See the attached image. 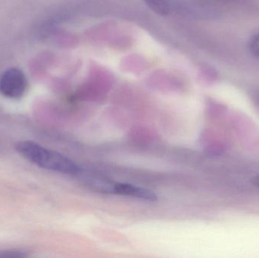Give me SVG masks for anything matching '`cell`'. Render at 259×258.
I'll return each instance as SVG.
<instances>
[{"label":"cell","mask_w":259,"mask_h":258,"mask_svg":"<svg viewBox=\"0 0 259 258\" xmlns=\"http://www.w3.org/2000/svg\"><path fill=\"white\" fill-rule=\"evenodd\" d=\"M15 149L30 163L44 169L65 174H77L80 167L65 156L47 149L33 141L17 142Z\"/></svg>","instance_id":"cell-1"},{"label":"cell","mask_w":259,"mask_h":258,"mask_svg":"<svg viewBox=\"0 0 259 258\" xmlns=\"http://www.w3.org/2000/svg\"><path fill=\"white\" fill-rule=\"evenodd\" d=\"M27 86L28 83L25 74L19 68L6 70L0 78V92L7 98H21L25 94Z\"/></svg>","instance_id":"cell-2"},{"label":"cell","mask_w":259,"mask_h":258,"mask_svg":"<svg viewBox=\"0 0 259 258\" xmlns=\"http://www.w3.org/2000/svg\"><path fill=\"white\" fill-rule=\"evenodd\" d=\"M76 175H78L82 181L90 187L92 188L94 190L103 192V193H115L116 183L108 180L103 176L89 172L81 168L79 170L78 173Z\"/></svg>","instance_id":"cell-3"},{"label":"cell","mask_w":259,"mask_h":258,"mask_svg":"<svg viewBox=\"0 0 259 258\" xmlns=\"http://www.w3.org/2000/svg\"><path fill=\"white\" fill-rule=\"evenodd\" d=\"M115 194L134 197L146 201H155L158 199V196L153 191L127 183H116Z\"/></svg>","instance_id":"cell-4"},{"label":"cell","mask_w":259,"mask_h":258,"mask_svg":"<svg viewBox=\"0 0 259 258\" xmlns=\"http://www.w3.org/2000/svg\"><path fill=\"white\" fill-rule=\"evenodd\" d=\"M146 6L157 15L165 16L170 12L168 0H143Z\"/></svg>","instance_id":"cell-5"},{"label":"cell","mask_w":259,"mask_h":258,"mask_svg":"<svg viewBox=\"0 0 259 258\" xmlns=\"http://www.w3.org/2000/svg\"><path fill=\"white\" fill-rule=\"evenodd\" d=\"M249 48L252 56L259 59V32L251 38L249 42Z\"/></svg>","instance_id":"cell-6"},{"label":"cell","mask_w":259,"mask_h":258,"mask_svg":"<svg viewBox=\"0 0 259 258\" xmlns=\"http://www.w3.org/2000/svg\"><path fill=\"white\" fill-rule=\"evenodd\" d=\"M28 257L26 252L20 250H6L0 251V257Z\"/></svg>","instance_id":"cell-7"},{"label":"cell","mask_w":259,"mask_h":258,"mask_svg":"<svg viewBox=\"0 0 259 258\" xmlns=\"http://www.w3.org/2000/svg\"><path fill=\"white\" fill-rule=\"evenodd\" d=\"M253 183L257 186V187L259 188V174L257 175L255 178H253Z\"/></svg>","instance_id":"cell-8"}]
</instances>
